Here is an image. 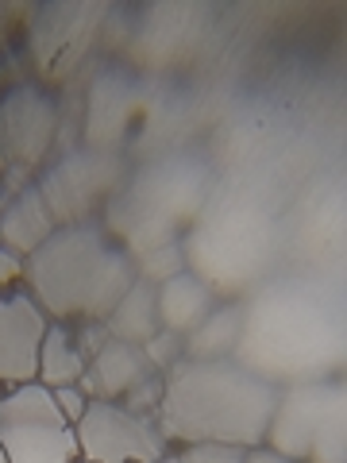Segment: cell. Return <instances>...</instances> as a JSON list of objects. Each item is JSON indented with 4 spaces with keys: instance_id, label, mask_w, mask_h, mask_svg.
<instances>
[{
    "instance_id": "5",
    "label": "cell",
    "mask_w": 347,
    "mask_h": 463,
    "mask_svg": "<svg viewBox=\"0 0 347 463\" xmlns=\"http://www.w3.org/2000/svg\"><path fill=\"white\" fill-rule=\"evenodd\" d=\"M0 452L8 463H81L78 432L47 386H8L0 398Z\"/></svg>"
},
{
    "instance_id": "14",
    "label": "cell",
    "mask_w": 347,
    "mask_h": 463,
    "mask_svg": "<svg viewBox=\"0 0 347 463\" xmlns=\"http://www.w3.org/2000/svg\"><path fill=\"white\" fill-rule=\"evenodd\" d=\"M108 336L143 347L163 325H158V282L151 279H136L132 289L116 301V309L108 313Z\"/></svg>"
},
{
    "instance_id": "28",
    "label": "cell",
    "mask_w": 347,
    "mask_h": 463,
    "mask_svg": "<svg viewBox=\"0 0 347 463\" xmlns=\"http://www.w3.org/2000/svg\"><path fill=\"white\" fill-rule=\"evenodd\" d=\"M81 463H85V459H81Z\"/></svg>"
},
{
    "instance_id": "23",
    "label": "cell",
    "mask_w": 347,
    "mask_h": 463,
    "mask_svg": "<svg viewBox=\"0 0 347 463\" xmlns=\"http://www.w3.org/2000/svg\"><path fill=\"white\" fill-rule=\"evenodd\" d=\"M8 201H12V197H8L5 190H0V216H5V209H8Z\"/></svg>"
},
{
    "instance_id": "1",
    "label": "cell",
    "mask_w": 347,
    "mask_h": 463,
    "mask_svg": "<svg viewBox=\"0 0 347 463\" xmlns=\"http://www.w3.org/2000/svg\"><path fill=\"white\" fill-rule=\"evenodd\" d=\"M343 282H270L243 301L231 359L274 386L343 374Z\"/></svg>"
},
{
    "instance_id": "12",
    "label": "cell",
    "mask_w": 347,
    "mask_h": 463,
    "mask_svg": "<svg viewBox=\"0 0 347 463\" xmlns=\"http://www.w3.org/2000/svg\"><path fill=\"white\" fill-rule=\"evenodd\" d=\"M216 309L212 289L197 279V274H170V279L158 282V325L166 332H178V336H190V332L205 321Z\"/></svg>"
},
{
    "instance_id": "24",
    "label": "cell",
    "mask_w": 347,
    "mask_h": 463,
    "mask_svg": "<svg viewBox=\"0 0 347 463\" xmlns=\"http://www.w3.org/2000/svg\"><path fill=\"white\" fill-rule=\"evenodd\" d=\"M155 463H178V459H174V448H170V452H166L163 459H155Z\"/></svg>"
},
{
    "instance_id": "22",
    "label": "cell",
    "mask_w": 347,
    "mask_h": 463,
    "mask_svg": "<svg viewBox=\"0 0 347 463\" xmlns=\"http://www.w3.org/2000/svg\"><path fill=\"white\" fill-rule=\"evenodd\" d=\"M5 174H8V155H5V147H0V182H5Z\"/></svg>"
},
{
    "instance_id": "25",
    "label": "cell",
    "mask_w": 347,
    "mask_h": 463,
    "mask_svg": "<svg viewBox=\"0 0 347 463\" xmlns=\"http://www.w3.org/2000/svg\"><path fill=\"white\" fill-rule=\"evenodd\" d=\"M0 97H5V66H0Z\"/></svg>"
},
{
    "instance_id": "11",
    "label": "cell",
    "mask_w": 347,
    "mask_h": 463,
    "mask_svg": "<svg viewBox=\"0 0 347 463\" xmlns=\"http://www.w3.org/2000/svg\"><path fill=\"white\" fill-rule=\"evenodd\" d=\"M54 232H58V221H54L51 205L42 201L39 185H27V190H20L8 201L5 216H0V248L27 259V255H35Z\"/></svg>"
},
{
    "instance_id": "2",
    "label": "cell",
    "mask_w": 347,
    "mask_h": 463,
    "mask_svg": "<svg viewBox=\"0 0 347 463\" xmlns=\"http://www.w3.org/2000/svg\"><path fill=\"white\" fill-rule=\"evenodd\" d=\"M278 386L236 359H178L163 374L155 425L170 448L236 444L263 448Z\"/></svg>"
},
{
    "instance_id": "27",
    "label": "cell",
    "mask_w": 347,
    "mask_h": 463,
    "mask_svg": "<svg viewBox=\"0 0 347 463\" xmlns=\"http://www.w3.org/2000/svg\"><path fill=\"white\" fill-rule=\"evenodd\" d=\"M5 390H8V386H0V398H5Z\"/></svg>"
},
{
    "instance_id": "20",
    "label": "cell",
    "mask_w": 347,
    "mask_h": 463,
    "mask_svg": "<svg viewBox=\"0 0 347 463\" xmlns=\"http://www.w3.org/2000/svg\"><path fill=\"white\" fill-rule=\"evenodd\" d=\"M20 16H35V8H20V5H0V43L8 35V20H20Z\"/></svg>"
},
{
    "instance_id": "18",
    "label": "cell",
    "mask_w": 347,
    "mask_h": 463,
    "mask_svg": "<svg viewBox=\"0 0 347 463\" xmlns=\"http://www.w3.org/2000/svg\"><path fill=\"white\" fill-rule=\"evenodd\" d=\"M27 294V259L0 248V301Z\"/></svg>"
},
{
    "instance_id": "3",
    "label": "cell",
    "mask_w": 347,
    "mask_h": 463,
    "mask_svg": "<svg viewBox=\"0 0 347 463\" xmlns=\"http://www.w3.org/2000/svg\"><path fill=\"white\" fill-rule=\"evenodd\" d=\"M136 259L100 224H66L27 255V294L47 313V321H108L132 282Z\"/></svg>"
},
{
    "instance_id": "21",
    "label": "cell",
    "mask_w": 347,
    "mask_h": 463,
    "mask_svg": "<svg viewBox=\"0 0 347 463\" xmlns=\"http://www.w3.org/2000/svg\"><path fill=\"white\" fill-rule=\"evenodd\" d=\"M243 463H289V459H282V456L267 452V448H251V452H248V459H243Z\"/></svg>"
},
{
    "instance_id": "26",
    "label": "cell",
    "mask_w": 347,
    "mask_h": 463,
    "mask_svg": "<svg viewBox=\"0 0 347 463\" xmlns=\"http://www.w3.org/2000/svg\"><path fill=\"white\" fill-rule=\"evenodd\" d=\"M0 463H8V456H5V452H0Z\"/></svg>"
},
{
    "instance_id": "7",
    "label": "cell",
    "mask_w": 347,
    "mask_h": 463,
    "mask_svg": "<svg viewBox=\"0 0 347 463\" xmlns=\"http://www.w3.org/2000/svg\"><path fill=\"white\" fill-rule=\"evenodd\" d=\"M78 386L89 402H116L143 417H155L158 402H163V374L147 364L143 347L124 340H108L100 347V355L81 374Z\"/></svg>"
},
{
    "instance_id": "15",
    "label": "cell",
    "mask_w": 347,
    "mask_h": 463,
    "mask_svg": "<svg viewBox=\"0 0 347 463\" xmlns=\"http://www.w3.org/2000/svg\"><path fill=\"white\" fill-rule=\"evenodd\" d=\"M243 328V306L212 309L190 336H185V359H231Z\"/></svg>"
},
{
    "instance_id": "16",
    "label": "cell",
    "mask_w": 347,
    "mask_h": 463,
    "mask_svg": "<svg viewBox=\"0 0 347 463\" xmlns=\"http://www.w3.org/2000/svg\"><path fill=\"white\" fill-rule=\"evenodd\" d=\"M143 355H147V364L158 371V374H166L178 359H185V336H178V332H166V328H158L155 336L143 344Z\"/></svg>"
},
{
    "instance_id": "19",
    "label": "cell",
    "mask_w": 347,
    "mask_h": 463,
    "mask_svg": "<svg viewBox=\"0 0 347 463\" xmlns=\"http://www.w3.org/2000/svg\"><path fill=\"white\" fill-rule=\"evenodd\" d=\"M51 394H54L58 410H62V417L70 425H78L85 417V410H89V398L81 394V386H62V390H51Z\"/></svg>"
},
{
    "instance_id": "9",
    "label": "cell",
    "mask_w": 347,
    "mask_h": 463,
    "mask_svg": "<svg viewBox=\"0 0 347 463\" xmlns=\"http://www.w3.org/2000/svg\"><path fill=\"white\" fill-rule=\"evenodd\" d=\"M105 12V5H51L42 8V16L54 24V32L32 20V51L42 81H66L74 74Z\"/></svg>"
},
{
    "instance_id": "10",
    "label": "cell",
    "mask_w": 347,
    "mask_h": 463,
    "mask_svg": "<svg viewBox=\"0 0 347 463\" xmlns=\"http://www.w3.org/2000/svg\"><path fill=\"white\" fill-rule=\"evenodd\" d=\"M47 313L32 294L0 301V386H23L39 374V344L47 336Z\"/></svg>"
},
{
    "instance_id": "8",
    "label": "cell",
    "mask_w": 347,
    "mask_h": 463,
    "mask_svg": "<svg viewBox=\"0 0 347 463\" xmlns=\"http://www.w3.org/2000/svg\"><path fill=\"white\" fill-rule=\"evenodd\" d=\"M58 139V100L39 85H16L0 97V147L8 166L35 174Z\"/></svg>"
},
{
    "instance_id": "6",
    "label": "cell",
    "mask_w": 347,
    "mask_h": 463,
    "mask_svg": "<svg viewBox=\"0 0 347 463\" xmlns=\"http://www.w3.org/2000/svg\"><path fill=\"white\" fill-rule=\"evenodd\" d=\"M74 432L85 463H155L170 452L155 417L132 413L116 402H89Z\"/></svg>"
},
{
    "instance_id": "13",
    "label": "cell",
    "mask_w": 347,
    "mask_h": 463,
    "mask_svg": "<svg viewBox=\"0 0 347 463\" xmlns=\"http://www.w3.org/2000/svg\"><path fill=\"white\" fill-rule=\"evenodd\" d=\"M85 371H89V359L81 355L74 325L70 321H51L47 336H42V344H39V374H35V383L47 386V390L78 386Z\"/></svg>"
},
{
    "instance_id": "17",
    "label": "cell",
    "mask_w": 347,
    "mask_h": 463,
    "mask_svg": "<svg viewBox=\"0 0 347 463\" xmlns=\"http://www.w3.org/2000/svg\"><path fill=\"white\" fill-rule=\"evenodd\" d=\"M174 459L178 463H243L248 459V448H236V444H182V448H174Z\"/></svg>"
},
{
    "instance_id": "4",
    "label": "cell",
    "mask_w": 347,
    "mask_h": 463,
    "mask_svg": "<svg viewBox=\"0 0 347 463\" xmlns=\"http://www.w3.org/2000/svg\"><path fill=\"white\" fill-rule=\"evenodd\" d=\"M263 448L289 463H347L343 374L278 386Z\"/></svg>"
}]
</instances>
